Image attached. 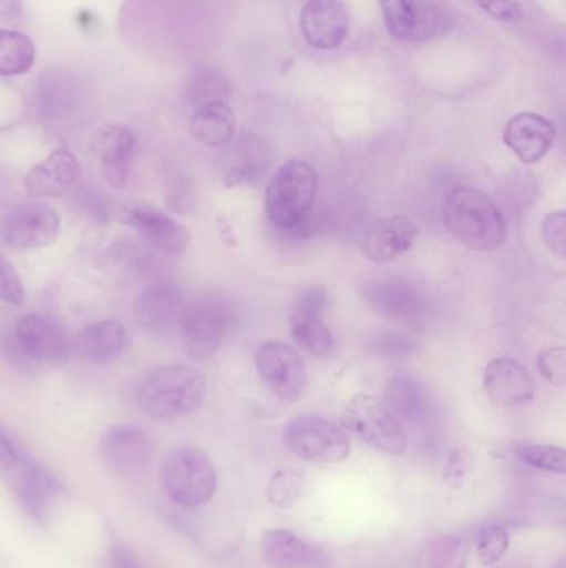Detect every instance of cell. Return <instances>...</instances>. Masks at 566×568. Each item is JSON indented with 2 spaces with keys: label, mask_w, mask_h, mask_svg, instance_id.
I'll use <instances>...</instances> for the list:
<instances>
[{
  "label": "cell",
  "mask_w": 566,
  "mask_h": 568,
  "mask_svg": "<svg viewBox=\"0 0 566 568\" xmlns=\"http://www.w3.org/2000/svg\"><path fill=\"white\" fill-rule=\"evenodd\" d=\"M271 162V153L256 136H245L229 152L226 170L223 173L226 186L251 185L258 182Z\"/></svg>",
  "instance_id": "obj_25"
},
{
  "label": "cell",
  "mask_w": 566,
  "mask_h": 568,
  "mask_svg": "<svg viewBox=\"0 0 566 568\" xmlns=\"http://www.w3.org/2000/svg\"><path fill=\"white\" fill-rule=\"evenodd\" d=\"M288 449L302 460L338 464L351 454V440L341 426L319 416H299L285 427Z\"/></svg>",
  "instance_id": "obj_7"
},
{
  "label": "cell",
  "mask_w": 566,
  "mask_h": 568,
  "mask_svg": "<svg viewBox=\"0 0 566 568\" xmlns=\"http://www.w3.org/2000/svg\"><path fill=\"white\" fill-rule=\"evenodd\" d=\"M511 546V536L505 527L491 524L484 527L477 537V556L485 567L497 564Z\"/></svg>",
  "instance_id": "obj_35"
},
{
  "label": "cell",
  "mask_w": 566,
  "mask_h": 568,
  "mask_svg": "<svg viewBox=\"0 0 566 568\" xmlns=\"http://www.w3.org/2000/svg\"><path fill=\"white\" fill-rule=\"evenodd\" d=\"M206 377L195 367L169 364L150 371L136 394L143 413L155 419H176L195 413L206 396Z\"/></svg>",
  "instance_id": "obj_2"
},
{
  "label": "cell",
  "mask_w": 566,
  "mask_h": 568,
  "mask_svg": "<svg viewBox=\"0 0 566 568\" xmlns=\"http://www.w3.org/2000/svg\"><path fill=\"white\" fill-rule=\"evenodd\" d=\"M0 301L19 306L25 301V287L12 263L0 255Z\"/></svg>",
  "instance_id": "obj_36"
},
{
  "label": "cell",
  "mask_w": 566,
  "mask_h": 568,
  "mask_svg": "<svg viewBox=\"0 0 566 568\" xmlns=\"http://www.w3.org/2000/svg\"><path fill=\"white\" fill-rule=\"evenodd\" d=\"M449 16L434 0H415V29L412 40H429L447 32Z\"/></svg>",
  "instance_id": "obj_32"
},
{
  "label": "cell",
  "mask_w": 566,
  "mask_h": 568,
  "mask_svg": "<svg viewBox=\"0 0 566 568\" xmlns=\"http://www.w3.org/2000/svg\"><path fill=\"white\" fill-rule=\"evenodd\" d=\"M415 344L409 337L401 336V334H382L381 339L375 344L374 349L381 354H408L409 351L414 349Z\"/></svg>",
  "instance_id": "obj_41"
},
{
  "label": "cell",
  "mask_w": 566,
  "mask_h": 568,
  "mask_svg": "<svg viewBox=\"0 0 566 568\" xmlns=\"http://www.w3.org/2000/svg\"><path fill=\"white\" fill-rule=\"evenodd\" d=\"M302 486H305L302 474L296 473V470H279L269 480L266 496L272 506L288 509L298 503L302 494Z\"/></svg>",
  "instance_id": "obj_33"
},
{
  "label": "cell",
  "mask_w": 566,
  "mask_h": 568,
  "mask_svg": "<svg viewBox=\"0 0 566 568\" xmlns=\"http://www.w3.org/2000/svg\"><path fill=\"white\" fill-rule=\"evenodd\" d=\"M484 389L492 404L501 409H524L535 399L534 377L524 364L511 357H497L487 364Z\"/></svg>",
  "instance_id": "obj_11"
},
{
  "label": "cell",
  "mask_w": 566,
  "mask_h": 568,
  "mask_svg": "<svg viewBox=\"0 0 566 568\" xmlns=\"http://www.w3.org/2000/svg\"><path fill=\"white\" fill-rule=\"evenodd\" d=\"M554 123L534 112L512 116L504 129V143L525 165L541 162L555 143Z\"/></svg>",
  "instance_id": "obj_16"
},
{
  "label": "cell",
  "mask_w": 566,
  "mask_h": 568,
  "mask_svg": "<svg viewBox=\"0 0 566 568\" xmlns=\"http://www.w3.org/2000/svg\"><path fill=\"white\" fill-rule=\"evenodd\" d=\"M261 552L269 566L278 568H326L331 562L325 550L286 529L266 532Z\"/></svg>",
  "instance_id": "obj_19"
},
{
  "label": "cell",
  "mask_w": 566,
  "mask_h": 568,
  "mask_svg": "<svg viewBox=\"0 0 566 568\" xmlns=\"http://www.w3.org/2000/svg\"><path fill=\"white\" fill-rule=\"evenodd\" d=\"M385 406L394 417L419 423L431 413V400L424 386L412 376H395L385 387Z\"/></svg>",
  "instance_id": "obj_27"
},
{
  "label": "cell",
  "mask_w": 566,
  "mask_h": 568,
  "mask_svg": "<svg viewBox=\"0 0 566 568\" xmlns=\"http://www.w3.org/2000/svg\"><path fill=\"white\" fill-rule=\"evenodd\" d=\"M538 369L552 386L564 387L566 383L565 347H550L538 356Z\"/></svg>",
  "instance_id": "obj_37"
},
{
  "label": "cell",
  "mask_w": 566,
  "mask_h": 568,
  "mask_svg": "<svg viewBox=\"0 0 566 568\" xmlns=\"http://www.w3.org/2000/svg\"><path fill=\"white\" fill-rule=\"evenodd\" d=\"M419 236L418 223L409 216L394 215L378 220L366 233L362 252L372 263H391L404 256Z\"/></svg>",
  "instance_id": "obj_17"
},
{
  "label": "cell",
  "mask_w": 566,
  "mask_h": 568,
  "mask_svg": "<svg viewBox=\"0 0 566 568\" xmlns=\"http://www.w3.org/2000/svg\"><path fill=\"white\" fill-rule=\"evenodd\" d=\"M80 173L82 165L79 159L70 150L59 149L27 173L23 185L30 195L50 199L72 189Z\"/></svg>",
  "instance_id": "obj_20"
},
{
  "label": "cell",
  "mask_w": 566,
  "mask_h": 568,
  "mask_svg": "<svg viewBox=\"0 0 566 568\" xmlns=\"http://www.w3.org/2000/svg\"><path fill=\"white\" fill-rule=\"evenodd\" d=\"M389 36L399 42L412 40L415 29V0H379Z\"/></svg>",
  "instance_id": "obj_31"
},
{
  "label": "cell",
  "mask_w": 566,
  "mask_h": 568,
  "mask_svg": "<svg viewBox=\"0 0 566 568\" xmlns=\"http://www.w3.org/2000/svg\"><path fill=\"white\" fill-rule=\"evenodd\" d=\"M95 150L106 182L115 189L125 186L130 165L135 159V133L122 125H103L96 132Z\"/></svg>",
  "instance_id": "obj_21"
},
{
  "label": "cell",
  "mask_w": 566,
  "mask_h": 568,
  "mask_svg": "<svg viewBox=\"0 0 566 568\" xmlns=\"http://www.w3.org/2000/svg\"><path fill=\"white\" fill-rule=\"evenodd\" d=\"M105 568H142L130 550L123 547H113L106 554Z\"/></svg>",
  "instance_id": "obj_42"
},
{
  "label": "cell",
  "mask_w": 566,
  "mask_h": 568,
  "mask_svg": "<svg viewBox=\"0 0 566 568\" xmlns=\"http://www.w3.org/2000/svg\"><path fill=\"white\" fill-rule=\"evenodd\" d=\"M318 186V172L308 162L291 160L282 165L266 189L269 222L279 230L298 229L315 205Z\"/></svg>",
  "instance_id": "obj_3"
},
{
  "label": "cell",
  "mask_w": 566,
  "mask_h": 568,
  "mask_svg": "<svg viewBox=\"0 0 566 568\" xmlns=\"http://www.w3.org/2000/svg\"><path fill=\"white\" fill-rule=\"evenodd\" d=\"M471 473V464L462 450H452L444 467V480L452 489H461Z\"/></svg>",
  "instance_id": "obj_39"
},
{
  "label": "cell",
  "mask_w": 566,
  "mask_h": 568,
  "mask_svg": "<svg viewBox=\"0 0 566 568\" xmlns=\"http://www.w3.org/2000/svg\"><path fill=\"white\" fill-rule=\"evenodd\" d=\"M10 473V487L20 507L37 523H45L62 490L59 480L39 464L27 459H19Z\"/></svg>",
  "instance_id": "obj_12"
},
{
  "label": "cell",
  "mask_w": 566,
  "mask_h": 568,
  "mask_svg": "<svg viewBox=\"0 0 566 568\" xmlns=\"http://www.w3.org/2000/svg\"><path fill=\"white\" fill-rule=\"evenodd\" d=\"M515 456L534 467L548 474L565 476L566 454L564 447L552 446V444L518 443L514 446Z\"/></svg>",
  "instance_id": "obj_30"
},
{
  "label": "cell",
  "mask_w": 566,
  "mask_h": 568,
  "mask_svg": "<svg viewBox=\"0 0 566 568\" xmlns=\"http://www.w3.org/2000/svg\"><path fill=\"white\" fill-rule=\"evenodd\" d=\"M103 463L112 473L132 477L142 473L152 457V444L142 427L132 424L112 427L100 440Z\"/></svg>",
  "instance_id": "obj_13"
},
{
  "label": "cell",
  "mask_w": 566,
  "mask_h": 568,
  "mask_svg": "<svg viewBox=\"0 0 566 568\" xmlns=\"http://www.w3.org/2000/svg\"><path fill=\"white\" fill-rule=\"evenodd\" d=\"M566 215L565 212H554L542 223V239L547 248L557 258L565 260L566 256Z\"/></svg>",
  "instance_id": "obj_38"
},
{
  "label": "cell",
  "mask_w": 566,
  "mask_h": 568,
  "mask_svg": "<svg viewBox=\"0 0 566 568\" xmlns=\"http://www.w3.org/2000/svg\"><path fill=\"white\" fill-rule=\"evenodd\" d=\"M183 307L185 303L178 287L172 283H155L140 294L133 314L140 329L152 336H165L178 327Z\"/></svg>",
  "instance_id": "obj_15"
},
{
  "label": "cell",
  "mask_w": 566,
  "mask_h": 568,
  "mask_svg": "<svg viewBox=\"0 0 566 568\" xmlns=\"http://www.w3.org/2000/svg\"><path fill=\"white\" fill-rule=\"evenodd\" d=\"M231 95V82L218 69L198 67L186 82V97L195 106L212 102H226Z\"/></svg>",
  "instance_id": "obj_29"
},
{
  "label": "cell",
  "mask_w": 566,
  "mask_h": 568,
  "mask_svg": "<svg viewBox=\"0 0 566 568\" xmlns=\"http://www.w3.org/2000/svg\"><path fill=\"white\" fill-rule=\"evenodd\" d=\"M37 59L35 43L19 30L0 29V75H25Z\"/></svg>",
  "instance_id": "obj_28"
},
{
  "label": "cell",
  "mask_w": 566,
  "mask_h": 568,
  "mask_svg": "<svg viewBox=\"0 0 566 568\" xmlns=\"http://www.w3.org/2000/svg\"><path fill=\"white\" fill-rule=\"evenodd\" d=\"M256 371L259 379L285 403L302 396L308 386V369L298 351L281 341H268L256 351Z\"/></svg>",
  "instance_id": "obj_8"
},
{
  "label": "cell",
  "mask_w": 566,
  "mask_h": 568,
  "mask_svg": "<svg viewBox=\"0 0 566 568\" xmlns=\"http://www.w3.org/2000/svg\"><path fill=\"white\" fill-rule=\"evenodd\" d=\"M299 23L309 45L318 50H336L348 36V10L339 0H308Z\"/></svg>",
  "instance_id": "obj_14"
},
{
  "label": "cell",
  "mask_w": 566,
  "mask_h": 568,
  "mask_svg": "<svg viewBox=\"0 0 566 568\" xmlns=\"http://www.w3.org/2000/svg\"><path fill=\"white\" fill-rule=\"evenodd\" d=\"M482 10L501 22H518L524 17V10L515 0H477Z\"/></svg>",
  "instance_id": "obj_40"
},
{
  "label": "cell",
  "mask_w": 566,
  "mask_h": 568,
  "mask_svg": "<svg viewBox=\"0 0 566 568\" xmlns=\"http://www.w3.org/2000/svg\"><path fill=\"white\" fill-rule=\"evenodd\" d=\"M342 424L368 446L389 456H402L408 450V434L398 417L374 396L358 394L352 397L342 413Z\"/></svg>",
  "instance_id": "obj_6"
},
{
  "label": "cell",
  "mask_w": 566,
  "mask_h": 568,
  "mask_svg": "<svg viewBox=\"0 0 566 568\" xmlns=\"http://www.w3.org/2000/svg\"><path fill=\"white\" fill-rule=\"evenodd\" d=\"M162 484L173 504L183 509H198L215 496V466L198 447H178L163 463Z\"/></svg>",
  "instance_id": "obj_4"
},
{
  "label": "cell",
  "mask_w": 566,
  "mask_h": 568,
  "mask_svg": "<svg viewBox=\"0 0 566 568\" xmlns=\"http://www.w3.org/2000/svg\"><path fill=\"white\" fill-rule=\"evenodd\" d=\"M60 233V215L52 206L29 203L12 210L2 223V239L16 250L47 248Z\"/></svg>",
  "instance_id": "obj_10"
},
{
  "label": "cell",
  "mask_w": 566,
  "mask_h": 568,
  "mask_svg": "<svg viewBox=\"0 0 566 568\" xmlns=\"http://www.w3.org/2000/svg\"><path fill=\"white\" fill-rule=\"evenodd\" d=\"M235 324L236 314L231 304L218 297H202L185 303L178 329L189 356L203 361L222 349Z\"/></svg>",
  "instance_id": "obj_5"
},
{
  "label": "cell",
  "mask_w": 566,
  "mask_h": 568,
  "mask_svg": "<svg viewBox=\"0 0 566 568\" xmlns=\"http://www.w3.org/2000/svg\"><path fill=\"white\" fill-rule=\"evenodd\" d=\"M189 133L196 142L209 149L229 145L236 135V115L228 102H212L196 106L189 119Z\"/></svg>",
  "instance_id": "obj_24"
},
{
  "label": "cell",
  "mask_w": 566,
  "mask_h": 568,
  "mask_svg": "<svg viewBox=\"0 0 566 568\" xmlns=\"http://www.w3.org/2000/svg\"><path fill=\"white\" fill-rule=\"evenodd\" d=\"M126 346V331L120 321L103 320L90 324L76 337V351L90 361H110Z\"/></svg>",
  "instance_id": "obj_26"
},
{
  "label": "cell",
  "mask_w": 566,
  "mask_h": 568,
  "mask_svg": "<svg viewBox=\"0 0 566 568\" xmlns=\"http://www.w3.org/2000/svg\"><path fill=\"white\" fill-rule=\"evenodd\" d=\"M464 540L457 536H442L429 547L425 568H464Z\"/></svg>",
  "instance_id": "obj_34"
},
{
  "label": "cell",
  "mask_w": 566,
  "mask_h": 568,
  "mask_svg": "<svg viewBox=\"0 0 566 568\" xmlns=\"http://www.w3.org/2000/svg\"><path fill=\"white\" fill-rule=\"evenodd\" d=\"M19 459V453H17L12 440L0 430V473H10Z\"/></svg>",
  "instance_id": "obj_43"
},
{
  "label": "cell",
  "mask_w": 566,
  "mask_h": 568,
  "mask_svg": "<svg viewBox=\"0 0 566 568\" xmlns=\"http://www.w3.org/2000/svg\"><path fill=\"white\" fill-rule=\"evenodd\" d=\"M550 568H566V560L562 557V559H558Z\"/></svg>",
  "instance_id": "obj_44"
},
{
  "label": "cell",
  "mask_w": 566,
  "mask_h": 568,
  "mask_svg": "<svg viewBox=\"0 0 566 568\" xmlns=\"http://www.w3.org/2000/svg\"><path fill=\"white\" fill-rule=\"evenodd\" d=\"M444 223L452 236L474 252H494L507 235L498 206L491 196L472 186H457L449 193Z\"/></svg>",
  "instance_id": "obj_1"
},
{
  "label": "cell",
  "mask_w": 566,
  "mask_h": 568,
  "mask_svg": "<svg viewBox=\"0 0 566 568\" xmlns=\"http://www.w3.org/2000/svg\"><path fill=\"white\" fill-rule=\"evenodd\" d=\"M369 306L392 320H415L428 311V296L414 284L375 282L364 286Z\"/></svg>",
  "instance_id": "obj_22"
},
{
  "label": "cell",
  "mask_w": 566,
  "mask_h": 568,
  "mask_svg": "<svg viewBox=\"0 0 566 568\" xmlns=\"http://www.w3.org/2000/svg\"><path fill=\"white\" fill-rule=\"evenodd\" d=\"M328 303V291L312 286L301 291L291 311L292 339L316 357H328L335 351V336L322 320Z\"/></svg>",
  "instance_id": "obj_9"
},
{
  "label": "cell",
  "mask_w": 566,
  "mask_h": 568,
  "mask_svg": "<svg viewBox=\"0 0 566 568\" xmlns=\"http://www.w3.org/2000/svg\"><path fill=\"white\" fill-rule=\"evenodd\" d=\"M128 225L143 236L146 243L165 253L178 256L186 252L192 242L188 230L153 206L140 205L130 212Z\"/></svg>",
  "instance_id": "obj_18"
},
{
  "label": "cell",
  "mask_w": 566,
  "mask_h": 568,
  "mask_svg": "<svg viewBox=\"0 0 566 568\" xmlns=\"http://www.w3.org/2000/svg\"><path fill=\"white\" fill-rule=\"evenodd\" d=\"M20 349L37 361H59L65 356L66 341L62 331L39 314L20 317L16 326Z\"/></svg>",
  "instance_id": "obj_23"
}]
</instances>
